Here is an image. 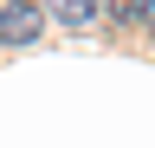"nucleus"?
Wrapping results in <instances>:
<instances>
[{"label": "nucleus", "instance_id": "f257e3e1", "mask_svg": "<svg viewBox=\"0 0 155 148\" xmlns=\"http://www.w3.org/2000/svg\"><path fill=\"white\" fill-rule=\"evenodd\" d=\"M39 26H45V13L32 7V0H13V7H0V45H32Z\"/></svg>", "mask_w": 155, "mask_h": 148}, {"label": "nucleus", "instance_id": "f03ea898", "mask_svg": "<svg viewBox=\"0 0 155 148\" xmlns=\"http://www.w3.org/2000/svg\"><path fill=\"white\" fill-rule=\"evenodd\" d=\"M97 7H104V0H45V7H39V13L78 32V26H91V20H97Z\"/></svg>", "mask_w": 155, "mask_h": 148}, {"label": "nucleus", "instance_id": "7ed1b4c3", "mask_svg": "<svg viewBox=\"0 0 155 148\" xmlns=\"http://www.w3.org/2000/svg\"><path fill=\"white\" fill-rule=\"evenodd\" d=\"M104 7H110V20H123V26L142 20V0H104Z\"/></svg>", "mask_w": 155, "mask_h": 148}, {"label": "nucleus", "instance_id": "20e7f679", "mask_svg": "<svg viewBox=\"0 0 155 148\" xmlns=\"http://www.w3.org/2000/svg\"><path fill=\"white\" fill-rule=\"evenodd\" d=\"M142 26H149V32H155V0H142Z\"/></svg>", "mask_w": 155, "mask_h": 148}]
</instances>
